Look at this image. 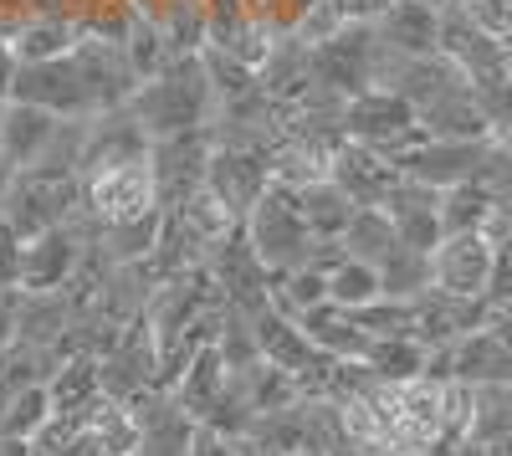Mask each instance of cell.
<instances>
[{"label":"cell","instance_id":"1","mask_svg":"<svg viewBox=\"0 0 512 456\" xmlns=\"http://www.w3.org/2000/svg\"><path fill=\"white\" fill-rule=\"evenodd\" d=\"M134 113V123L149 139H175V134H195L210 123V82L195 57H169L154 77H144L134 98L123 103Z\"/></svg>","mask_w":512,"mask_h":456},{"label":"cell","instance_id":"2","mask_svg":"<svg viewBox=\"0 0 512 456\" xmlns=\"http://www.w3.org/2000/svg\"><path fill=\"white\" fill-rule=\"evenodd\" d=\"M77 205H82L77 170H62V164H26V170H11L6 200H0V221H6L21 241H31L41 231L62 226Z\"/></svg>","mask_w":512,"mask_h":456},{"label":"cell","instance_id":"3","mask_svg":"<svg viewBox=\"0 0 512 456\" xmlns=\"http://www.w3.org/2000/svg\"><path fill=\"white\" fill-rule=\"evenodd\" d=\"M77 149H82V118H57L47 108H31L16 98L0 103V159L11 170H26V164L77 170Z\"/></svg>","mask_w":512,"mask_h":456},{"label":"cell","instance_id":"4","mask_svg":"<svg viewBox=\"0 0 512 456\" xmlns=\"http://www.w3.org/2000/svg\"><path fill=\"white\" fill-rule=\"evenodd\" d=\"M241 231H246V241H251L256 262H262L272 277L308 262L313 231H308L303 211H297V190H287V185H267L262 200H256L251 211L241 216Z\"/></svg>","mask_w":512,"mask_h":456},{"label":"cell","instance_id":"5","mask_svg":"<svg viewBox=\"0 0 512 456\" xmlns=\"http://www.w3.org/2000/svg\"><path fill=\"white\" fill-rule=\"evenodd\" d=\"M379 67H384V47L369 21H344L328 41L313 47V77L344 103L364 88H379Z\"/></svg>","mask_w":512,"mask_h":456},{"label":"cell","instance_id":"6","mask_svg":"<svg viewBox=\"0 0 512 456\" xmlns=\"http://www.w3.org/2000/svg\"><path fill=\"white\" fill-rule=\"evenodd\" d=\"M344 134H349L354 144L379 149L384 159H400L405 149H415V144L425 139L415 108H410L400 93H390V88H364V93H354V98L344 103Z\"/></svg>","mask_w":512,"mask_h":456},{"label":"cell","instance_id":"7","mask_svg":"<svg viewBox=\"0 0 512 456\" xmlns=\"http://www.w3.org/2000/svg\"><path fill=\"white\" fill-rule=\"evenodd\" d=\"M6 98L31 103V108H47V113H57V118H93V113H98L72 52H67V57H52V62H16Z\"/></svg>","mask_w":512,"mask_h":456},{"label":"cell","instance_id":"8","mask_svg":"<svg viewBox=\"0 0 512 456\" xmlns=\"http://www.w3.org/2000/svg\"><path fill=\"white\" fill-rule=\"evenodd\" d=\"M200 267L210 272L216 293H221L231 308H241V313L262 308V303H267V293H272V272H267L262 262H256V252H251V241H246L241 221H236L226 236H216V241L205 246Z\"/></svg>","mask_w":512,"mask_h":456},{"label":"cell","instance_id":"9","mask_svg":"<svg viewBox=\"0 0 512 456\" xmlns=\"http://www.w3.org/2000/svg\"><path fill=\"white\" fill-rule=\"evenodd\" d=\"M487 159H492V139H420L395 159V170L431 190H451L466 180H482Z\"/></svg>","mask_w":512,"mask_h":456},{"label":"cell","instance_id":"10","mask_svg":"<svg viewBox=\"0 0 512 456\" xmlns=\"http://www.w3.org/2000/svg\"><path fill=\"white\" fill-rule=\"evenodd\" d=\"M216 144V139H210ZM272 185V154L267 149H246V144H216L210 149V164H205V190L216 195L226 211L241 221L262 190Z\"/></svg>","mask_w":512,"mask_h":456},{"label":"cell","instance_id":"11","mask_svg":"<svg viewBox=\"0 0 512 456\" xmlns=\"http://www.w3.org/2000/svg\"><path fill=\"white\" fill-rule=\"evenodd\" d=\"M210 129L195 134H175V139H149V175H154V195L159 211L190 200L195 190H205V164H210Z\"/></svg>","mask_w":512,"mask_h":456},{"label":"cell","instance_id":"12","mask_svg":"<svg viewBox=\"0 0 512 456\" xmlns=\"http://www.w3.org/2000/svg\"><path fill=\"white\" fill-rule=\"evenodd\" d=\"M82 205H88L103 226H118V221H134V216L154 211L159 195H154V175H149V154L88 175L82 180Z\"/></svg>","mask_w":512,"mask_h":456},{"label":"cell","instance_id":"13","mask_svg":"<svg viewBox=\"0 0 512 456\" xmlns=\"http://www.w3.org/2000/svg\"><path fill=\"white\" fill-rule=\"evenodd\" d=\"M492 262H497V241L487 231L441 236V246L431 252V287L456 293V298H487Z\"/></svg>","mask_w":512,"mask_h":456},{"label":"cell","instance_id":"14","mask_svg":"<svg viewBox=\"0 0 512 456\" xmlns=\"http://www.w3.org/2000/svg\"><path fill=\"white\" fill-rule=\"evenodd\" d=\"M98 390L118 405L144 395V390H164L159 385V349H154V334L144 328V318L128 323L118 334V344L98 359Z\"/></svg>","mask_w":512,"mask_h":456},{"label":"cell","instance_id":"15","mask_svg":"<svg viewBox=\"0 0 512 456\" xmlns=\"http://www.w3.org/2000/svg\"><path fill=\"white\" fill-rule=\"evenodd\" d=\"M128 421H134V456H190L195 421L169 400V390H144L134 400H123Z\"/></svg>","mask_w":512,"mask_h":456},{"label":"cell","instance_id":"16","mask_svg":"<svg viewBox=\"0 0 512 456\" xmlns=\"http://www.w3.org/2000/svg\"><path fill=\"white\" fill-rule=\"evenodd\" d=\"M149 154V134L134 123L128 108H108L82 118V149H77V180H88L98 170H113V164L144 159Z\"/></svg>","mask_w":512,"mask_h":456},{"label":"cell","instance_id":"17","mask_svg":"<svg viewBox=\"0 0 512 456\" xmlns=\"http://www.w3.org/2000/svg\"><path fill=\"white\" fill-rule=\"evenodd\" d=\"M410 308H415V344L425 349H451L472 328H482L492 313L487 298H456V293H441V287H425L420 298H410Z\"/></svg>","mask_w":512,"mask_h":456},{"label":"cell","instance_id":"18","mask_svg":"<svg viewBox=\"0 0 512 456\" xmlns=\"http://www.w3.org/2000/svg\"><path fill=\"white\" fill-rule=\"evenodd\" d=\"M436 52H441L446 62H456L466 82H492V77H502V72H507V67H502V47H497V36H487V31H482L472 16H466L461 6H446V11H441Z\"/></svg>","mask_w":512,"mask_h":456},{"label":"cell","instance_id":"19","mask_svg":"<svg viewBox=\"0 0 512 456\" xmlns=\"http://www.w3.org/2000/svg\"><path fill=\"white\" fill-rule=\"evenodd\" d=\"M379 211L390 216L400 246H415V252H436L441 236H446L441 231V190L420 185V180H405L400 175V185L379 200Z\"/></svg>","mask_w":512,"mask_h":456},{"label":"cell","instance_id":"20","mask_svg":"<svg viewBox=\"0 0 512 456\" xmlns=\"http://www.w3.org/2000/svg\"><path fill=\"white\" fill-rule=\"evenodd\" d=\"M77 67H82V82H88V93H93V108L108 113V108H123L128 98H134L139 88V72L128 67L123 47L118 41H103V36H82L77 47H72Z\"/></svg>","mask_w":512,"mask_h":456},{"label":"cell","instance_id":"21","mask_svg":"<svg viewBox=\"0 0 512 456\" xmlns=\"http://www.w3.org/2000/svg\"><path fill=\"white\" fill-rule=\"evenodd\" d=\"M328 180L344 190L354 205H379L384 195H390L395 185H400V170H395V159H384L379 149H369V144H344L333 154V164H328Z\"/></svg>","mask_w":512,"mask_h":456},{"label":"cell","instance_id":"22","mask_svg":"<svg viewBox=\"0 0 512 456\" xmlns=\"http://www.w3.org/2000/svg\"><path fill=\"white\" fill-rule=\"evenodd\" d=\"M77 252H82V241L67 226H52V231L31 236L21 246V293H57V287H67V277L77 267Z\"/></svg>","mask_w":512,"mask_h":456},{"label":"cell","instance_id":"23","mask_svg":"<svg viewBox=\"0 0 512 456\" xmlns=\"http://www.w3.org/2000/svg\"><path fill=\"white\" fill-rule=\"evenodd\" d=\"M379 47L395 52V57H431L436 52V36H441V11L425 6V0H395L384 16L369 21Z\"/></svg>","mask_w":512,"mask_h":456},{"label":"cell","instance_id":"24","mask_svg":"<svg viewBox=\"0 0 512 456\" xmlns=\"http://www.w3.org/2000/svg\"><path fill=\"white\" fill-rule=\"evenodd\" d=\"M226 380H231V369H226L221 349H216V344H205V349H195V354H190V364L180 369V375L169 380V400H175V405L185 410V416L200 426V421L210 416V405L221 400Z\"/></svg>","mask_w":512,"mask_h":456},{"label":"cell","instance_id":"25","mask_svg":"<svg viewBox=\"0 0 512 456\" xmlns=\"http://www.w3.org/2000/svg\"><path fill=\"white\" fill-rule=\"evenodd\" d=\"M77 41H82V36H77L67 6H62V0H47V6H41V11L6 41V52H11V62H52V57H67Z\"/></svg>","mask_w":512,"mask_h":456},{"label":"cell","instance_id":"26","mask_svg":"<svg viewBox=\"0 0 512 456\" xmlns=\"http://www.w3.org/2000/svg\"><path fill=\"white\" fill-rule=\"evenodd\" d=\"M67 328H72V303L67 293H21L16 287V339L36 349L67 354Z\"/></svg>","mask_w":512,"mask_h":456},{"label":"cell","instance_id":"27","mask_svg":"<svg viewBox=\"0 0 512 456\" xmlns=\"http://www.w3.org/2000/svg\"><path fill=\"white\" fill-rule=\"evenodd\" d=\"M26 456H103L93 431V405L82 410H52L41 431L26 441Z\"/></svg>","mask_w":512,"mask_h":456},{"label":"cell","instance_id":"28","mask_svg":"<svg viewBox=\"0 0 512 456\" xmlns=\"http://www.w3.org/2000/svg\"><path fill=\"white\" fill-rule=\"evenodd\" d=\"M415 118H420L425 139H487L492 134V123H487V113H482V103L472 93V82L456 88V93H446V98H436L431 108H420Z\"/></svg>","mask_w":512,"mask_h":456},{"label":"cell","instance_id":"29","mask_svg":"<svg viewBox=\"0 0 512 456\" xmlns=\"http://www.w3.org/2000/svg\"><path fill=\"white\" fill-rule=\"evenodd\" d=\"M297 328L313 339V349H323L328 359H364L369 349V334L354 323L349 308H338V303H318L308 308L303 318H297Z\"/></svg>","mask_w":512,"mask_h":456},{"label":"cell","instance_id":"30","mask_svg":"<svg viewBox=\"0 0 512 456\" xmlns=\"http://www.w3.org/2000/svg\"><path fill=\"white\" fill-rule=\"evenodd\" d=\"M103 390H98V359L93 354H62L57 369L47 375V400L52 410H82L93 405Z\"/></svg>","mask_w":512,"mask_h":456},{"label":"cell","instance_id":"31","mask_svg":"<svg viewBox=\"0 0 512 456\" xmlns=\"http://www.w3.org/2000/svg\"><path fill=\"white\" fill-rule=\"evenodd\" d=\"M344 252L354 257V262H369V267H379L384 257L400 246V236H395V226H390V216L379 211V205H359V211L349 216V226H344Z\"/></svg>","mask_w":512,"mask_h":456},{"label":"cell","instance_id":"32","mask_svg":"<svg viewBox=\"0 0 512 456\" xmlns=\"http://www.w3.org/2000/svg\"><path fill=\"white\" fill-rule=\"evenodd\" d=\"M297 211H303V221H308L313 236H344V226H349V216L359 211V205L323 175V180L297 190Z\"/></svg>","mask_w":512,"mask_h":456},{"label":"cell","instance_id":"33","mask_svg":"<svg viewBox=\"0 0 512 456\" xmlns=\"http://www.w3.org/2000/svg\"><path fill=\"white\" fill-rule=\"evenodd\" d=\"M379 298H420L425 287H431V252H415V246H395L390 257H384L379 267Z\"/></svg>","mask_w":512,"mask_h":456},{"label":"cell","instance_id":"34","mask_svg":"<svg viewBox=\"0 0 512 456\" xmlns=\"http://www.w3.org/2000/svg\"><path fill=\"white\" fill-rule=\"evenodd\" d=\"M492 226V190L482 180H466V185H451L441 190V231L456 236V231H487Z\"/></svg>","mask_w":512,"mask_h":456},{"label":"cell","instance_id":"35","mask_svg":"<svg viewBox=\"0 0 512 456\" xmlns=\"http://www.w3.org/2000/svg\"><path fill=\"white\" fill-rule=\"evenodd\" d=\"M512 431V385H472V421L466 446H487Z\"/></svg>","mask_w":512,"mask_h":456},{"label":"cell","instance_id":"36","mask_svg":"<svg viewBox=\"0 0 512 456\" xmlns=\"http://www.w3.org/2000/svg\"><path fill=\"white\" fill-rule=\"evenodd\" d=\"M267 303H272L277 313H287V318H303L308 308L328 303V277H323V272H313V267L277 272V277H272V293H267Z\"/></svg>","mask_w":512,"mask_h":456},{"label":"cell","instance_id":"37","mask_svg":"<svg viewBox=\"0 0 512 456\" xmlns=\"http://www.w3.org/2000/svg\"><path fill=\"white\" fill-rule=\"evenodd\" d=\"M159 226H164V211L154 205V211L134 216V221H118V226H103V246L113 262H144L154 246H159Z\"/></svg>","mask_w":512,"mask_h":456},{"label":"cell","instance_id":"38","mask_svg":"<svg viewBox=\"0 0 512 456\" xmlns=\"http://www.w3.org/2000/svg\"><path fill=\"white\" fill-rule=\"evenodd\" d=\"M364 364L374 369L379 380L400 385V380H415V375H425V344H415V339H369V349H364Z\"/></svg>","mask_w":512,"mask_h":456},{"label":"cell","instance_id":"39","mask_svg":"<svg viewBox=\"0 0 512 456\" xmlns=\"http://www.w3.org/2000/svg\"><path fill=\"white\" fill-rule=\"evenodd\" d=\"M118 47H123L128 67L139 72V82H144V77H154V72H159V67L169 62V47H164L159 26H154L149 16H139V11H134V21H128V31L118 36Z\"/></svg>","mask_w":512,"mask_h":456},{"label":"cell","instance_id":"40","mask_svg":"<svg viewBox=\"0 0 512 456\" xmlns=\"http://www.w3.org/2000/svg\"><path fill=\"white\" fill-rule=\"evenodd\" d=\"M379 298V272L369 267V262H354V257H344L333 272H328V303H338V308H364V303H374Z\"/></svg>","mask_w":512,"mask_h":456},{"label":"cell","instance_id":"41","mask_svg":"<svg viewBox=\"0 0 512 456\" xmlns=\"http://www.w3.org/2000/svg\"><path fill=\"white\" fill-rule=\"evenodd\" d=\"M354 323L369 339H415V308L400 298H374V303L354 308Z\"/></svg>","mask_w":512,"mask_h":456},{"label":"cell","instance_id":"42","mask_svg":"<svg viewBox=\"0 0 512 456\" xmlns=\"http://www.w3.org/2000/svg\"><path fill=\"white\" fill-rule=\"evenodd\" d=\"M47 416H52L47 385H26V390L6 405V416H0V436H11V441H31Z\"/></svg>","mask_w":512,"mask_h":456},{"label":"cell","instance_id":"43","mask_svg":"<svg viewBox=\"0 0 512 456\" xmlns=\"http://www.w3.org/2000/svg\"><path fill=\"white\" fill-rule=\"evenodd\" d=\"M216 349L226 359V369H246L262 359V349H256V334H251V318L241 308H226V323H221V334H216Z\"/></svg>","mask_w":512,"mask_h":456},{"label":"cell","instance_id":"44","mask_svg":"<svg viewBox=\"0 0 512 456\" xmlns=\"http://www.w3.org/2000/svg\"><path fill=\"white\" fill-rule=\"evenodd\" d=\"M344 21H349V16H344V6H338V0H313V6L292 21L287 36H297V41H308V47H318V41H328Z\"/></svg>","mask_w":512,"mask_h":456},{"label":"cell","instance_id":"45","mask_svg":"<svg viewBox=\"0 0 512 456\" xmlns=\"http://www.w3.org/2000/svg\"><path fill=\"white\" fill-rule=\"evenodd\" d=\"M472 93H477V103H482V113H487L492 129L512 123V77H507V72L492 77V82H472Z\"/></svg>","mask_w":512,"mask_h":456},{"label":"cell","instance_id":"46","mask_svg":"<svg viewBox=\"0 0 512 456\" xmlns=\"http://www.w3.org/2000/svg\"><path fill=\"white\" fill-rule=\"evenodd\" d=\"M487 36H507L512 31V0H456Z\"/></svg>","mask_w":512,"mask_h":456},{"label":"cell","instance_id":"47","mask_svg":"<svg viewBox=\"0 0 512 456\" xmlns=\"http://www.w3.org/2000/svg\"><path fill=\"white\" fill-rule=\"evenodd\" d=\"M21 246L26 241L0 221V293H16V287H21Z\"/></svg>","mask_w":512,"mask_h":456},{"label":"cell","instance_id":"48","mask_svg":"<svg viewBox=\"0 0 512 456\" xmlns=\"http://www.w3.org/2000/svg\"><path fill=\"white\" fill-rule=\"evenodd\" d=\"M190 456H236V446H231V436L200 426V431H195V441H190Z\"/></svg>","mask_w":512,"mask_h":456},{"label":"cell","instance_id":"49","mask_svg":"<svg viewBox=\"0 0 512 456\" xmlns=\"http://www.w3.org/2000/svg\"><path fill=\"white\" fill-rule=\"evenodd\" d=\"M338 6H344V16H349V21H374V16L390 11L395 0H338Z\"/></svg>","mask_w":512,"mask_h":456},{"label":"cell","instance_id":"50","mask_svg":"<svg viewBox=\"0 0 512 456\" xmlns=\"http://www.w3.org/2000/svg\"><path fill=\"white\" fill-rule=\"evenodd\" d=\"M16 339V293H0V349Z\"/></svg>","mask_w":512,"mask_h":456},{"label":"cell","instance_id":"51","mask_svg":"<svg viewBox=\"0 0 512 456\" xmlns=\"http://www.w3.org/2000/svg\"><path fill=\"white\" fill-rule=\"evenodd\" d=\"M231 446H236V456H282L277 446H267V441H256V436H231Z\"/></svg>","mask_w":512,"mask_h":456},{"label":"cell","instance_id":"52","mask_svg":"<svg viewBox=\"0 0 512 456\" xmlns=\"http://www.w3.org/2000/svg\"><path fill=\"white\" fill-rule=\"evenodd\" d=\"M497 47H502V67H507V77H512V31L497 36Z\"/></svg>","mask_w":512,"mask_h":456},{"label":"cell","instance_id":"53","mask_svg":"<svg viewBox=\"0 0 512 456\" xmlns=\"http://www.w3.org/2000/svg\"><path fill=\"white\" fill-rule=\"evenodd\" d=\"M461 456H482V451H477V446H466V451H461Z\"/></svg>","mask_w":512,"mask_h":456},{"label":"cell","instance_id":"54","mask_svg":"<svg viewBox=\"0 0 512 456\" xmlns=\"http://www.w3.org/2000/svg\"><path fill=\"white\" fill-rule=\"evenodd\" d=\"M502 241H507V246H512V231H507V236H502Z\"/></svg>","mask_w":512,"mask_h":456}]
</instances>
